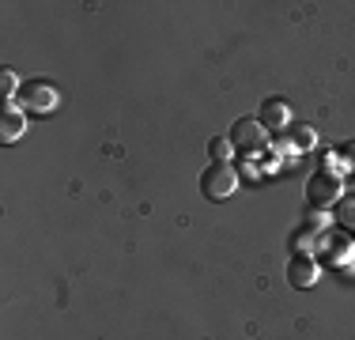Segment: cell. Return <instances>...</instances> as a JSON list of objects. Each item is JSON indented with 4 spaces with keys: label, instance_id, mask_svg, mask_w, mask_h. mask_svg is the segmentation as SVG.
<instances>
[{
    "label": "cell",
    "instance_id": "14",
    "mask_svg": "<svg viewBox=\"0 0 355 340\" xmlns=\"http://www.w3.org/2000/svg\"><path fill=\"white\" fill-rule=\"evenodd\" d=\"M329 219L333 216H329L325 208H310V227H321V223H329Z\"/></svg>",
    "mask_w": 355,
    "mask_h": 340
},
{
    "label": "cell",
    "instance_id": "5",
    "mask_svg": "<svg viewBox=\"0 0 355 340\" xmlns=\"http://www.w3.org/2000/svg\"><path fill=\"white\" fill-rule=\"evenodd\" d=\"M287 280H291V287H314L321 280V265L310 253H295V257L287 261Z\"/></svg>",
    "mask_w": 355,
    "mask_h": 340
},
{
    "label": "cell",
    "instance_id": "3",
    "mask_svg": "<svg viewBox=\"0 0 355 340\" xmlns=\"http://www.w3.org/2000/svg\"><path fill=\"white\" fill-rule=\"evenodd\" d=\"M227 140H231V148L239 151V155H257L268 144V129L261 125V117H242V121H234V129Z\"/></svg>",
    "mask_w": 355,
    "mask_h": 340
},
{
    "label": "cell",
    "instance_id": "10",
    "mask_svg": "<svg viewBox=\"0 0 355 340\" xmlns=\"http://www.w3.org/2000/svg\"><path fill=\"white\" fill-rule=\"evenodd\" d=\"M19 87H23V83H19V76H15L12 68H4V72H0V91H4V99L12 102L15 95H19Z\"/></svg>",
    "mask_w": 355,
    "mask_h": 340
},
{
    "label": "cell",
    "instance_id": "2",
    "mask_svg": "<svg viewBox=\"0 0 355 340\" xmlns=\"http://www.w3.org/2000/svg\"><path fill=\"white\" fill-rule=\"evenodd\" d=\"M239 170H234L231 163H212L205 167V174H200V189H205V197L212 201H227L234 197V189H239Z\"/></svg>",
    "mask_w": 355,
    "mask_h": 340
},
{
    "label": "cell",
    "instance_id": "7",
    "mask_svg": "<svg viewBox=\"0 0 355 340\" xmlns=\"http://www.w3.org/2000/svg\"><path fill=\"white\" fill-rule=\"evenodd\" d=\"M261 125H265L268 133H280L291 125V106H287L284 99H265V106H261Z\"/></svg>",
    "mask_w": 355,
    "mask_h": 340
},
{
    "label": "cell",
    "instance_id": "9",
    "mask_svg": "<svg viewBox=\"0 0 355 340\" xmlns=\"http://www.w3.org/2000/svg\"><path fill=\"white\" fill-rule=\"evenodd\" d=\"M333 219H336V223H340L348 235H355V197H340V201H336Z\"/></svg>",
    "mask_w": 355,
    "mask_h": 340
},
{
    "label": "cell",
    "instance_id": "12",
    "mask_svg": "<svg viewBox=\"0 0 355 340\" xmlns=\"http://www.w3.org/2000/svg\"><path fill=\"white\" fill-rule=\"evenodd\" d=\"M325 246H329V257H336V261L348 253V238H329V235H325Z\"/></svg>",
    "mask_w": 355,
    "mask_h": 340
},
{
    "label": "cell",
    "instance_id": "11",
    "mask_svg": "<svg viewBox=\"0 0 355 340\" xmlns=\"http://www.w3.org/2000/svg\"><path fill=\"white\" fill-rule=\"evenodd\" d=\"M208 151H212L216 163H227V159L234 155V148H231V140H227V136H216V140L208 144Z\"/></svg>",
    "mask_w": 355,
    "mask_h": 340
},
{
    "label": "cell",
    "instance_id": "8",
    "mask_svg": "<svg viewBox=\"0 0 355 340\" xmlns=\"http://www.w3.org/2000/svg\"><path fill=\"white\" fill-rule=\"evenodd\" d=\"M310 148H318V133L310 129V125H295L291 133H287V140H284V151H310Z\"/></svg>",
    "mask_w": 355,
    "mask_h": 340
},
{
    "label": "cell",
    "instance_id": "1",
    "mask_svg": "<svg viewBox=\"0 0 355 340\" xmlns=\"http://www.w3.org/2000/svg\"><path fill=\"white\" fill-rule=\"evenodd\" d=\"M340 189H344L340 170L321 167L318 174H310V182H306V201H310V208H325V212H329L336 201H340Z\"/></svg>",
    "mask_w": 355,
    "mask_h": 340
},
{
    "label": "cell",
    "instance_id": "6",
    "mask_svg": "<svg viewBox=\"0 0 355 340\" xmlns=\"http://www.w3.org/2000/svg\"><path fill=\"white\" fill-rule=\"evenodd\" d=\"M27 133V114H23L19 102H4V117H0V140L15 144L19 136Z\"/></svg>",
    "mask_w": 355,
    "mask_h": 340
},
{
    "label": "cell",
    "instance_id": "13",
    "mask_svg": "<svg viewBox=\"0 0 355 340\" xmlns=\"http://www.w3.org/2000/svg\"><path fill=\"white\" fill-rule=\"evenodd\" d=\"M340 155H344V167H348V170H355V140H348V144H344V148H340Z\"/></svg>",
    "mask_w": 355,
    "mask_h": 340
},
{
    "label": "cell",
    "instance_id": "4",
    "mask_svg": "<svg viewBox=\"0 0 355 340\" xmlns=\"http://www.w3.org/2000/svg\"><path fill=\"white\" fill-rule=\"evenodd\" d=\"M19 106L23 110H35V114H49V110L57 106V102H61V91L53 87V83L49 80H27L19 87Z\"/></svg>",
    "mask_w": 355,
    "mask_h": 340
}]
</instances>
